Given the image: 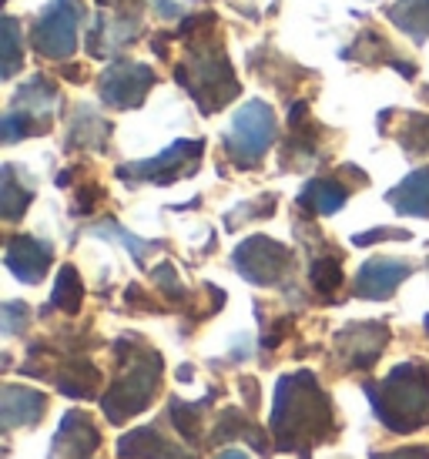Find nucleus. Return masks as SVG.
Masks as SVG:
<instances>
[{
  "label": "nucleus",
  "instance_id": "1",
  "mask_svg": "<svg viewBox=\"0 0 429 459\" xmlns=\"http://www.w3.org/2000/svg\"><path fill=\"white\" fill-rule=\"evenodd\" d=\"M272 433H276L278 453H299V459H309L312 446L336 436L332 403L309 369L278 379L276 403H272Z\"/></svg>",
  "mask_w": 429,
  "mask_h": 459
},
{
  "label": "nucleus",
  "instance_id": "2",
  "mask_svg": "<svg viewBox=\"0 0 429 459\" xmlns=\"http://www.w3.org/2000/svg\"><path fill=\"white\" fill-rule=\"evenodd\" d=\"M114 352V383L101 399L104 416L121 426L131 416H138L154 403V393L162 385L164 359L158 349L144 345L141 339H118Z\"/></svg>",
  "mask_w": 429,
  "mask_h": 459
},
{
  "label": "nucleus",
  "instance_id": "3",
  "mask_svg": "<svg viewBox=\"0 0 429 459\" xmlns=\"http://www.w3.org/2000/svg\"><path fill=\"white\" fill-rule=\"evenodd\" d=\"M376 420L396 436H409L429 422V369L419 362H403L382 379L363 385Z\"/></svg>",
  "mask_w": 429,
  "mask_h": 459
},
{
  "label": "nucleus",
  "instance_id": "4",
  "mask_svg": "<svg viewBox=\"0 0 429 459\" xmlns=\"http://www.w3.org/2000/svg\"><path fill=\"white\" fill-rule=\"evenodd\" d=\"M178 84L198 101V111H202V115L222 111V108L241 91L235 74H232V65H228L225 51H222L218 44H205V40L188 54L185 65H178Z\"/></svg>",
  "mask_w": 429,
  "mask_h": 459
},
{
  "label": "nucleus",
  "instance_id": "5",
  "mask_svg": "<svg viewBox=\"0 0 429 459\" xmlns=\"http://www.w3.org/2000/svg\"><path fill=\"white\" fill-rule=\"evenodd\" d=\"M276 141V115L266 101L241 104L225 134V152L239 168H255Z\"/></svg>",
  "mask_w": 429,
  "mask_h": 459
},
{
  "label": "nucleus",
  "instance_id": "6",
  "mask_svg": "<svg viewBox=\"0 0 429 459\" xmlns=\"http://www.w3.org/2000/svg\"><path fill=\"white\" fill-rule=\"evenodd\" d=\"M232 265L245 281L262 285V289H268V285L276 289L282 281H289V275L295 272V255L268 235H252L235 248Z\"/></svg>",
  "mask_w": 429,
  "mask_h": 459
},
{
  "label": "nucleus",
  "instance_id": "7",
  "mask_svg": "<svg viewBox=\"0 0 429 459\" xmlns=\"http://www.w3.org/2000/svg\"><path fill=\"white\" fill-rule=\"evenodd\" d=\"M205 141H175L171 148L154 154L148 161H135V165L118 168V178L127 185H175L178 178L191 175L198 161H202Z\"/></svg>",
  "mask_w": 429,
  "mask_h": 459
},
{
  "label": "nucleus",
  "instance_id": "8",
  "mask_svg": "<svg viewBox=\"0 0 429 459\" xmlns=\"http://www.w3.org/2000/svg\"><path fill=\"white\" fill-rule=\"evenodd\" d=\"M81 4L77 0H54L48 11L40 13V21L31 30L34 51L51 61H67L77 51V27H81Z\"/></svg>",
  "mask_w": 429,
  "mask_h": 459
},
{
  "label": "nucleus",
  "instance_id": "9",
  "mask_svg": "<svg viewBox=\"0 0 429 459\" xmlns=\"http://www.w3.org/2000/svg\"><path fill=\"white\" fill-rule=\"evenodd\" d=\"M154 74L148 65H138V61H114L108 71L101 74V101L108 108H118V111H127V108H138L144 101V94L154 88Z\"/></svg>",
  "mask_w": 429,
  "mask_h": 459
},
{
  "label": "nucleus",
  "instance_id": "10",
  "mask_svg": "<svg viewBox=\"0 0 429 459\" xmlns=\"http://www.w3.org/2000/svg\"><path fill=\"white\" fill-rule=\"evenodd\" d=\"M386 342H390L386 322H353L336 335V352L346 369H369L382 356Z\"/></svg>",
  "mask_w": 429,
  "mask_h": 459
},
{
  "label": "nucleus",
  "instance_id": "11",
  "mask_svg": "<svg viewBox=\"0 0 429 459\" xmlns=\"http://www.w3.org/2000/svg\"><path fill=\"white\" fill-rule=\"evenodd\" d=\"M409 275H413L409 262H399V258H369L355 272L353 292L359 299H369V302H386L399 289V281H406Z\"/></svg>",
  "mask_w": 429,
  "mask_h": 459
},
{
  "label": "nucleus",
  "instance_id": "12",
  "mask_svg": "<svg viewBox=\"0 0 429 459\" xmlns=\"http://www.w3.org/2000/svg\"><path fill=\"white\" fill-rule=\"evenodd\" d=\"M101 446V433L88 412H67L54 433L48 459H91Z\"/></svg>",
  "mask_w": 429,
  "mask_h": 459
},
{
  "label": "nucleus",
  "instance_id": "13",
  "mask_svg": "<svg viewBox=\"0 0 429 459\" xmlns=\"http://www.w3.org/2000/svg\"><path fill=\"white\" fill-rule=\"evenodd\" d=\"M4 262L24 285H38V281H44L48 268H51L54 248L48 242H40V238H34V235H11Z\"/></svg>",
  "mask_w": 429,
  "mask_h": 459
},
{
  "label": "nucleus",
  "instance_id": "14",
  "mask_svg": "<svg viewBox=\"0 0 429 459\" xmlns=\"http://www.w3.org/2000/svg\"><path fill=\"white\" fill-rule=\"evenodd\" d=\"M48 412V395L27 385H4L0 389V422L4 429H21V426H38Z\"/></svg>",
  "mask_w": 429,
  "mask_h": 459
},
{
  "label": "nucleus",
  "instance_id": "15",
  "mask_svg": "<svg viewBox=\"0 0 429 459\" xmlns=\"http://www.w3.org/2000/svg\"><path fill=\"white\" fill-rule=\"evenodd\" d=\"M118 459H195L188 449L162 436L158 426H138L118 439Z\"/></svg>",
  "mask_w": 429,
  "mask_h": 459
},
{
  "label": "nucleus",
  "instance_id": "16",
  "mask_svg": "<svg viewBox=\"0 0 429 459\" xmlns=\"http://www.w3.org/2000/svg\"><path fill=\"white\" fill-rule=\"evenodd\" d=\"M51 379L57 393L71 395V399H94L101 389V369L91 359H64Z\"/></svg>",
  "mask_w": 429,
  "mask_h": 459
},
{
  "label": "nucleus",
  "instance_id": "17",
  "mask_svg": "<svg viewBox=\"0 0 429 459\" xmlns=\"http://www.w3.org/2000/svg\"><path fill=\"white\" fill-rule=\"evenodd\" d=\"M57 104H61V91L54 88L44 74H34L24 88L13 94L11 108L24 111V115H31L34 121H40L44 128H51V117H54V111H57Z\"/></svg>",
  "mask_w": 429,
  "mask_h": 459
},
{
  "label": "nucleus",
  "instance_id": "18",
  "mask_svg": "<svg viewBox=\"0 0 429 459\" xmlns=\"http://www.w3.org/2000/svg\"><path fill=\"white\" fill-rule=\"evenodd\" d=\"M214 399H218V389H212V393L205 395V399H198V403H185V399H178V395L168 403V420H171V426H175L178 436H181L185 443L202 446L205 412H208V406H212Z\"/></svg>",
  "mask_w": 429,
  "mask_h": 459
},
{
  "label": "nucleus",
  "instance_id": "19",
  "mask_svg": "<svg viewBox=\"0 0 429 459\" xmlns=\"http://www.w3.org/2000/svg\"><path fill=\"white\" fill-rule=\"evenodd\" d=\"M386 202H390L399 215L429 218V168H416L413 175H406L396 188H390Z\"/></svg>",
  "mask_w": 429,
  "mask_h": 459
},
{
  "label": "nucleus",
  "instance_id": "20",
  "mask_svg": "<svg viewBox=\"0 0 429 459\" xmlns=\"http://www.w3.org/2000/svg\"><path fill=\"white\" fill-rule=\"evenodd\" d=\"M346 198H349V192L336 178H312L299 195V208L305 215H336L346 204Z\"/></svg>",
  "mask_w": 429,
  "mask_h": 459
},
{
  "label": "nucleus",
  "instance_id": "21",
  "mask_svg": "<svg viewBox=\"0 0 429 459\" xmlns=\"http://www.w3.org/2000/svg\"><path fill=\"white\" fill-rule=\"evenodd\" d=\"M17 175H21L17 165H4V171H0V208H4L7 221H17L27 212V204L34 202V188Z\"/></svg>",
  "mask_w": 429,
  "mask_h": 459
},
{
  "label": "nucleus",
  "instance_id": "22",
  "mask_svg": "<svg viewBox=\"0 0 429 459\" xmlns=\"http://www.w3.org/2000/svg\"><path fill=\"white\" fill-rule=\"evenodd\" d=\"M390 21L416 44H423L429 38V0H396L390 7Z\"/></svg>",
  "mask_w": 429,
  "mask_h": 459
},
{
  "label": "nucleus",
  "instance_id": "23",
  "mask_svg": "<svg viewBox=\"0 0 429 459\" xmlns=\"http://www.w3.org/2000/svg\"><path fill=\"white\" fill-rule=\"evenodd\" d=\"M81 302H84V285H81V275H77L74 265H64L54 279V292H51V308H61L64 316H77L81 312Z\"/></svg>",
  "mask_w": 429,
  "mask_h": 459
},
{
  "label": "nucleus",
  "instance_id": "24",
  "mask_svg": "<svg viewBox=\"0 0 429 459\" xmlns=\"http://www.w3.org/2000/svg\"><path fill=\"white\" fill-rule=\"evenodd\" d=\"M91 235H101V238H114V242H121L127 252H131V258H135L138 265H144V258L162 248L158 242H144V238H138V235L125 231L118 221H101V225H94V229H91Z\"/></svg>",
  "mask_w": 429,
  "mask_h": 459
},
{
  "label": "nucleus",
  "instance_id": "25",
  "mask_svg": "<svg viewBox=\"0 0 429 459\" xmlns=\"http://www.w3.org/2000/svg\"><path fill=\"white\" fill-rule=\"evenodd\" d=\"M309 279H312V289H316L319 295L332 299V295H336V289H342V281H346L339 255H319L316 262H312Z\"/></svg>",
  "mask_w": 429,
  "mask_h": 459
},
{
  "label": "nucleus",
  "instance_id": "26",
  "mask_svg": "<svg viewBox=\"0 0 429 459\" xmlns=\"http://www.w3.org/2000/svg\"><path fill=\"white\" fill-rule=\"evenodd\" d=\"M249 429H252V422L245 420V412H241V409H225V412H218L212 433H208V443H214V446H222V443H235V439H245Z\"/></svg>",
  "mask_w": 429,
  "mask_h": 459
},
{
  "label": "nucleus",
  "instance_id": "27",
  "mask_svg": "<svg viewBox=\"0 0 429 459\" xmlns=\"http://www.w3.org/2000/svg\"><path fill=\"white\" fill-rule=\"evenodd\" d=\"M406 128L399 131V144L409 154L429 152V115H403Z\"/></svg>",
  "mask_w": 429,
  "mask_h": 459
},
{
  "label": "nucleus",
  "instance_id": "28",
  "mask_svg": "<svg viewBox=\"0 0 429 459\" xmlns=\"http://www.w3.org/2000/svg\"><path fill=\"white\" fill-rule=\"evenodd\" d=\"M21 24H17V17H7L4 21V77H13L21 71Z\"/></svg>",
  "mask_w": 429,
  "mask_h": 459
},
{
  "label": "nucleus",
  "instance_id": "29",
  "mask_svg": "<svg viewBox=\"0 0 429 459\" xmlns=\"http://www.w3.org/2000/svg\"><path fill=\"white\" fill-rule=\"evenodd\" d=\"M91 131H101V134H108L111 138V125L108 121H101V117L94 115L91 108H81L74 115V134H71V144H81V148H91L94 141H91ZM98 148V144H94Z\"/></svg>",
  "mask_w": 429,
  "mask_h": 459
},
{
  "label": "nucleus",
  "instance_id": "30",
  "mask_svg": "<svg viewBox=\"0 0 429 459\" xmlns=\"http://www.w3.org/2000/svg\"><path fill=\"white\" fill-rule=\"evenodd\" d=\"M27 322H31V308L24 302H7V306L0 308V329H4V335H21L27 329Z\"/></svg>",
  "mask_w": 429,
  "mask_h": 459
},
{
  "label": "nucleus",
  "instance_id": "31",
  "mask_svg": "<svg viewBox=\"0 0 429 459\" xmlns=\"http://www.w3.org/2000/svg\"><path fill=\"white\" fill-rule=\"evenodd\" d=\"M152 279H154V285H158V289H162V292L171 299V302H181V299H188V289L181 285V279H178L175 268L168 265V262H164L162 268H154Z\"/></svg>",
  "mask_w": 429,
  "mask_h": 459
},
{
  "label": "nucleus",
  "instance_id": "32",
  "mask_svg": "<svg viewBox=\"0 0 429 459\" xmlns=\"http://www.w3.org/2000/svg\"><path fill=\"white\" fill-rule=\"evenodd\" d=\"M272 212H276V198H268L266 204H262V208H255L252 202L249 204H239V208H235V212H228L225 215V225L228 229H235V225H245V221H252V218H266V215H272Z\"/></svg>",
  "mask_w": 429,
  "mask_h": 459
},
{
  "label": "nucleus",
  "instance_id": "33",
  "mask_svg": "<svg viewBox=\"0 0 429 459\" xmlns=\"http://www.w3.org/2000/svg\"><path fill=\"white\" fill-rule=\"evenodd\" d=\"M409 242V231L406 229H372V231H363V235H355L353 245H372V242Z\"/></svg>",
  "mask_w": 429,
  "mask_h": 459
},
{
  "label": "nucleus",
  "instance_id": "34",
  "mask_svg": "<svg viewBox=\"0 0 429 459\" xmlns=\"http://www.w3.org/2000/svg\"><path fill=\"white\" fill-rule=\"evenodd\" d=\"M101 202V188L98 185H88V188H81L77 192V208L74 212H81V215H88V212H94V204Z\"/></svg>",
  "mask_w": 429,
  "mask_h": 459
},
{
  "label": "nucleus",
  "instance_id": "35",
  "mask_svg": "<svg viewBox=\"0 0 429 459\" xmlns=\"http://www.w3.org/2000/svg\"><path fill=\"white\" fill-rule=\"evenodd\" d=\"M372 459H429V449L403 446V449H390V453H372Z\"/></svg>",
  "mask_w": 429,
  "mask_h": 459
},
{
  "label": "nucleus",
  "instance_id": "36",
  "mask_svg": "<svg viewBox=\"0 0 429 459\" xmlns=\"http://www.w3.org/2000/svg\"><path fill=\"white\" fill-rule=\"evenodd\" d=\"M289 329H292V319H289V316H285V319H278L276 325H272V329L266 332V339H262V345H266V349H276V345L282 342L285 335H289Z\"/></svg>",
  "mask_w": 429,
  "mask_h": 459
},
{
  "label": "nucleus",
  "instance_id": "37",
  "mask_svg": "<svg viewBox=\"0 0 429 459\" xmlns=\"http://www.w3.org/2000/svg\"><path fill=\"white\" fill-rule=\"evenodd\" d=\"M127 306H135V308H141V312H154V308H158V302H152V299H148V295L141 292L138 285H131V289H127Z\"/></svg>",
  "mask_w": 429,
  "mask_h": 459
},
{
  "label": "nucleus",
  "instance_id": "38",
  "mask_svg": "<svg viewBox=\"0 0 429 459\" xmlns=\"http://www.w3.org/2000/svg\"><path fill=\"white\" fill-rule=\"evenodd\" d=\"M101 7H108V11H121V13H138L141 0H98Z\"/></svg>",
  "mask_w": 429,
  "mask_h": 459
},
{
  "label": "nucleus",
  "instance_id": "39",
  "mask_svg": "<svg viewBox=\"0 0 429 459\" xmlns=\"http://www.w3.org/2000/svg\"><path fill=\"white\" fill-rule=\"evenodd\" d=\"M241 389H245V403H249V412H255V409H258V383L245 376V379H241Z\"/></svg>",
  "mask_w": 429,
  "mask_h": 459
},
{
  "label": "nucleus",
  "instance_id": "40",
  "mask_svg": "<svg viewBox=\"0 0 429 459\" xmlns=\"http://www.w3.org/2000/svg\"><path fill=\"white\" fill-rule=\"evenodd\" d=\"M214 459H252V456H245L241 449H225V453H218Z\"/></svg>",
  "mask_w": 429,
  "mask_h": 459
},
{
  "label": "nucleus",
  "instance_id": "41",
  "mask_svg": "<svg viewBox=\"0 0 429 459\" xmlns=\"http://www.w3.org/2000/svg\"><path fill=\"white\" fill-rule=\"evenodd\" d=\"M426 332H429V316H426Z\"/></svg>",
  "mask_w": 429,
  "mask_h": 459
},
{
  "label": "nucleus",
  "instance_id": "42",
  "mask_svg": "<svg viewBox=\"0 0 429 459\" xmlns=\"http://www.w3.org/2000/svg\"><path fill=\"white\" fill-rule=\"evenodd\" d=\"M426 268H429V262H426Z\"/></svg>",
  "mask_w": 429,
  "mask_h": 459
}]
</instances>
